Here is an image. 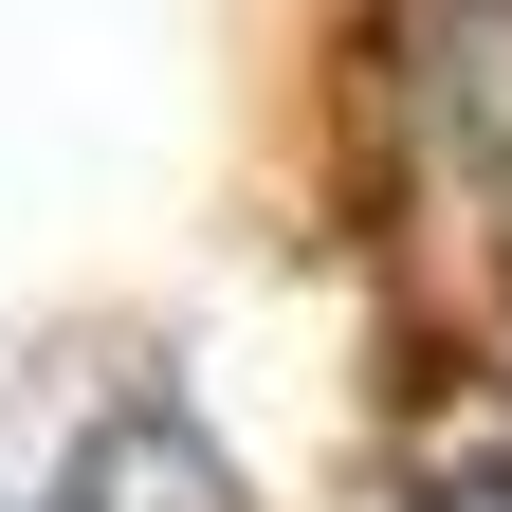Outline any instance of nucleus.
<instances>
[{"label":"nucleus","mask_w":512,"mask_h":512,"mask_svg":"<svg viewBox=\"0 0 512 512\" xmlns=\"http://www.w3.org/2000/svg\"><path fill=\"white\" fill-rule=\"evenodd\" d=\"M439 165H458V220H476V275L512 311V0H439Z\"/></svg>","instance_id":"nucleus-1"},{"label":"nucleus","mask_w":512,"mask_h":512,"mask_svg":"<svg viewBox=\"0 0 512 512\" xmlns=\"http://www.w3.org/2000/svg\"><path fill=\"white\" fill-rule=\"evenodd\" d=\"M421 512H512V458H458V476H439Z\"/></svg>","instance_id":"nucleus-2"},{"label":"nucleus","mask_w":512,"mask_h":512,"mask_svg":"<svg viewBox=\"0 0 512 512\" xmlns=\"http://www.w3.org/2000/svg\"><path fill=\"white\" fill-rule=\"evenodd\" d=\"M55 512H110V458H92V476H74V494H55Z\"/></svg>","instance_id":"nucleus-3"}]
</instances>
